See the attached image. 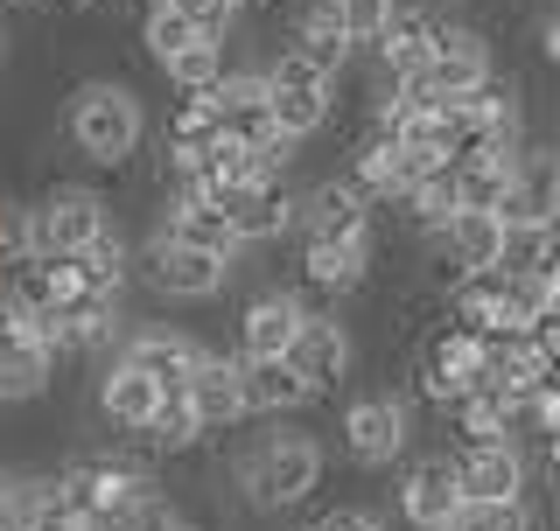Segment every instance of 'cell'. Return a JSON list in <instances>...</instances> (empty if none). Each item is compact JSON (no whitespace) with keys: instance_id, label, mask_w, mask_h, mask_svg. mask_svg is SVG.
<instances>
[{"instance_id":"obj_22","label":"cell","mask_w":560,"mask_h":531,"mask_svg":"<svg viewBox=\"0 0 560 531\" xmlns=\"http://www.w3.org/2000/svg\"><path fill=\"white\" fill-rule=\"evenodd\" d=\"M49 370H57V350H49L43 335L28 329V315H22V329L0 343V405L43 399V392H49Z\"/></svg>"},{"instance_id":"obj_4","label":"cell","mask_w":560,"mask_h":531,"mask_svg":"<svg viewBox=\"0 0 560 531\" xmlns=\"http://www.w3.org/2000/svg\"><path fill=\"white\" fill-rule=\"evenodd\" d=\"M490 78V43L463 22H434V43H428V63L413 78H399V92L420 98V105H448V98H469L477 84Z\"/></svg>"},{"instance_id":"obj_24","label":"cell","mask_w":560,"mask_h":531,"mask_svg":"<svg viewBox=\"0 0 560 531\" xmlns=\"http://www.w3.org/2000/svg\"><path fill=\"white\" fill-rule=\"evenodd\" d=\"M350 182H358L372 203H399V197H407V189L420 182V168L407 162V148H399V140H385V133H364L358 162H350Z\"/></svg>"},{"instance_id":"obj_21","label":"cell","mask_w":560,"mask_h":531,"mask_svg":"<svg viewBox=\"0 0 560 531\" xmlns=\"http://www.w3.org/2000/svg\"><path fill=\"white\" fill-rule=\"evenodd\" d=\"M154 232H168V238L197 245V252L224 259V266L245 252V238L232 232V217H224L218 203H203V197H168V210H162V224H154Z\"/></svg>"},{"instance_id":"obj_9","label":"cell","mask_w":560,"mask_h":531,"mask_svg":"<svg viewBox=\"0 0 560 531\" xmlns=\"http://www.w3.org/2000/svg\"><path fill=\"white\" fill-rule=\"evenodd\" d=\"M350 357H358V350H350V329L337 322V315H315V308H308V322L294 329V343H288L294 378H302L308 392L323 399V392H337V385L350 378Z\"/></svg>"},{"instance_id":"obj_18","label":"cell","mask_w":560,"mask_h":531,"mask_svg":"<svg viewBox=\"0 0 560 531\" xmlns=\"http://www.w3.org/2000/svg\"><path fill=\"white\" fill-rule=\"evenodd\" d=\"M504 224H560V154H518V175L498 203Z\"/></svg>"},{"instance_id":"obj_33","label":"cell","mask_w":560,"mask_h":531,"mask_svg":"<svg viewBox=\"0 0 560 531\" xmlns=\"http://www.w3.org/2000/svg\"><path fill=\"white\" fill-rule=\"evenodd\" d=\"M329 14L343 22L350 43H378V28L393 22V0H329Z\"/></svg>"},{"instance_id":"obj_17","label":"cell","mask_w":560,"mask_h":531,"mask_svg":"<svg viewBox=\"0 0 560 531\" xmlns=\"http://www.w3.org/2000/svg\"><path fill=\"white\" fill-rule=\"evenodd\" d=\"M119 357H127L133 370H148L154 392H183L189 370H197V357H203V343L189 329H133Z\"/></svg>"},{"instance_id":"obj_31","label":"cell","mask_w":560,"mask_h":531,"mask_svg":"<svg viewBox=\"0 0 560 531\" xmlns=\"http://www.w3.org/2000/svg\"><path fill=\"white\" fill-rule=\"evenodd\" d=\"M448 531H533V510L525 497H463Z\"/></svg>"},{"instance_id":"obj_41","label":"cell","mask_w":560,"mask_h":531,"mask_svg":"<svg viewBox=\"0 0 560 531\" xmlns=\"http://www.w3.org/2000/svg\"><path fill=\"white\" fill-rule=\"evenodd\" d=\"M0 57H8V28H0Z\"/></svg>"},{"instance_id":"obj_7","label":"cell","mask_w":560,"mask_h":531,"mask_svg":"<svg viewBox=\"0 0 560 531\" xmlns=\"http://www.w3.org/2000/svg\"><path fill=\"white\" fill-rule=\"evenodd\" d=\"M28 217H35V252H84L92 238L113 232V203L84 182H57Z\"/></svg>"},{"instance_id":"obj_30","label":"cell","mask_w":560,"mask_h":531,"mask_svg":"<svg viewBox=\"0 0 560 531\" xmlns=\"http://www.w3.org/2000/svg\"><path fill=\"white\" fill-rule=\"evenodd\" d=\"M399 210H407V217L420 224V232H434V238H442V232H448V217L463 210V203H455V175H448V168L420 175V182L407 189V197H399Z\"/></svg>"},{"instance_id":"obj_8","label":"cell","mask_w":560,"mask_h":531,"mask_svg":"<svg viewBox=\"0 0 560 531\" xmlns=\"http://www.w3.org/2000/svg\"><path fill=\"white\" fill-rule=\"evenodd\" d=\"M477 378H483V335L448 322L428 343V357H420V392H428L434 405H463L469 392H477Z\"/></svg>"},{"instance_id":"obj_32","label":"cell","mask_w":560,"mask_h":531,"mask_svg":"<svg viewBox=\"0 0 560 531\" xmlns=\"http://www.w3.org/2000/svg\"><path fill=\"white\" fill-rule=\"evenodd\" d=\"M197 35H210V28H197L183 8H148V22H140V43H148V57H154V63H168L175 49H189Z\"/></svg>"},{"instance_id":"obj_5","label":"cell","mask_w":560,"mask_h":531,"mask_svg":"<svg viewBox=\"0 0 560 531\" xmlns=\"http://www.w3.org/2000/svg\"><path fill=\"white\" fill-rule=\"evenodd\" d=\"M133 273L148 280L162 300H210V294H224L232 266L210 259V252H197V245H183V238H168V232H154V238L133 252Z\"/></svg>"},{"instance_id":"obj_29","label":"cell","mask_w":560,"mask_h":531,"mask_svg":"<svg viewBox=\"0 0 560 531\" xmlns=\"http://www.w3.org/2000/svg\"><path fill=\"white\" fill-rule=\"evenodd\" d=\"M162 70H168V84H175L183 98L210 92V84L224 78V35H197V43H189V49H175V57H168Z\"/></svg>"},{"instance_id":"obj_39","label":"cell","mask_w":560,"mask_h":531,"mask_svg":"<svg viewBox=\"0 0 560 531\" xmlns=\"http://www.w3.org/2000/svg\"><path fill=\"white\" fill-rule=\"evenodd\" d=\"M168 531H197V524H189V518H175V524H168Z\"/></svg>"},{"instance_id":"obj_46","label":"cell","mask_w":560,"mask_h":531,"mask_svg":"<svg viewBox=\"0 0 560 531\" xmlns=\"http://www.w3.org/2000/svg\"><path fill=\"white\" fill-rule=\"evenodd\" d=\"M553 273H560V266H553Z\"/></svg>"},{"instance_id":"obj_10","label":"cell","mask_w":560,"mask_h":531,"mask_svg":"<svg viewBox=\"0 0 560 531\" xmlns=\"http://www.w3.org/2000/svg\"><path fill=\"white\" fill-rule=\"evenodd\" d=\"M224 217H232V232L245 238V252H253V245H273L302 224V189H288V175L232 189V197H224Z\"/></svg>"},{"instance_id":"obj_44","label":"cell","mask_w":560,"mask_h":531,"mask_svg":"<svg viewBox=\"0 0 560 531\" xmlns=\"http://www.w3.org/2000/svg\"><path fill=\"white\" fill-rule=\"evenodd\" d=\"M553 22H560V0H553Z\"/></svg>"},{"instance_id":"obj_20","label":"cell","mask_w":560,"mask_h":531,"mask_svg":"<svg viewBox=\"0 0 560 531\" xmlns=\"http://www.w3.org/2000/svg\"><path fill=\"white\" fill-rule=\"evenodd\" d=\"M238 385H245V420H280L315 399L288 357H238Z\"/></svg>"},{"instance_id":"obj_37","label":"cell","mask_w":560,"mask_h":531,"mask_svg":"<svg viewBox=\"0 0 560 531\" xmlns=\"http://www.w3.org/2000/svg\"><path fill=\"white\" fill-rule=\"evenodd\" d=\"M547 475H553V489H560V440H547Z\"/></svg>"},{"instance_id":"obj_27","label":"cell","mask_w":560,"mask_h":531,"mask_svg":"<svg viewBox=\"0 0 560 531\" xmlns=\"http://www.w3.org/2000/svg\"><path fill=\"white\" fill-rule=\"evenodd\" d=\"M288 49H294V57H308L315 70H329V78H337V70L350 63V49H358V43H350L343 22L329 14V0H315L302 22H294V43H288Z\"/></svg>"},{"instance_id":"obj_6","label":"cell","mask_w":560,"mask_h":531,"mask_svg":"<svg viewBox=\"0 0 560 531\" xmlns=\"http://www.w3.org/2000/svg\"><path fill=\"white\" fill-rule=\"evenodd\" d=\"M413 440V405L393 399V392H372V399H350L343 405V455L358 469H393Z\"/></svg>"},{"instance_id":"obj_42","label":"cell","mask_w":560,"mask_h":531,"mask_svg":"<svg viewBox=\"0 0 560 531\" xmlns=\"http://www.w3.org/2000/svg\"><path fill=\"white\" fill-rule=\"evenodd\" d=\"M57 8H84V0H57Z\"/></svg>"},{"instance_id":"obj_12","label":"cell","mask_w":560,"mask_h":531,"mask_svg":"<svg viewBox=\"0 0 560 531\" xmlns=\"http://www.w3.org/2000/svg\"><path fill=\"white\" fill-rule=\"evenodd\" d=\"M210 105H218V133L238 140V148H267L280 133L273 113H267V78H259V70H224V78L210 84Z\"/></svg>"},{"instance_id":"obj_45","label":"cell","mask_w":560,"mask_h":531,"mask_svg":"<svg viewBox=\"0 0 560 531\" xmlns=\"http://www.w3.org/2000/svg\"><path fill=\"white\" fill-rule=\"evenodd\" d=\"M14 531H35V524H14Z\"/></svg>"},{"instance_id":"obj_40","label":"cell","mask_w":560,"mask_h":531,"mask_svg":"<svg viewBox=\"0 0 560 531\" xmlns=\"http://www.w3.org/2000/svg\"><path fill=\"white\" fill-rule=\"evenodd\" d=\"M245 8H280V0H245Z\"/></svg>"},{"instance_id":"obj_34","label":"cell","mask_w":560,"mask_h":531,"mask_svg":"<svg viewBox=\"0 0 560 531\" xmlns=\"http://www.w3.org/2000/svg\"><path fill=\"white\" fill-rule=\"evenodd\" d=\"M175 8H183V14H189V22H197V28L224 35V28L238 22V8H245V0H175Z\"/></svg>"},{"instance_id":"obj_15","label":"cell","mask_w":560,"mask_h":531,"mask_svg":"<svg viewBox=\"0 0 560 531\" xmlns=\"http://www.w3.org/2000/svg\"><path fill=\"white\" fill-rule=\"evenodd\" d=\"M455 489L463 497H525V448L518 440H477L455 448Z\"/></svg>"},{"instance_id":"obj_1","label":"cell","mask_w":560,"mask_h":531,"mask_svg":"<svg viewBox=\"0 0 560 531\" xmlns=\"http://www.w3.org/2000/svg\"><path fill=\"white\" fill-rule=\"evenodd\" d=\"M232 483L253 510H294L308 504V489L323 483V440L302 434V427H267L259 440H245L238 462H232Z\"/></svg>"},{"instance_id":"obj_13","label":"cell","mask_w":560,"mask_h":531,"mask_svg":"<svg viewBox=\"0 0 560 531\" xmlns=\"http://www.w3.org/2000/svg\"><path fill=\"white\" fill-rule=\"evenodd\" d=\"M308 322V300L302 294H288V287H267V294H253L245 300V315H238V357H288V343H294V329Z\"/></svg>"},{"instance_id":"obj_26","label":"cell","mask_w":560,"mask_h":531,"mask_svg":"<svg viewBox=\"0 0 560 531\" xmlns=\"http://www.w3.org/2000/svg\"><path fill=\"white\" fill-rule=\"evenodd\" d=\"M428 43H434V14L428 8H393V22L378 28V63L385 78H413L420 63H428Z\"/></svg>"},{"instance_id":"obj_28","label":"cell","mask_w":560,"mask_h":531,"mask_svg":"<svg viewBox=\"0 0 560 531\" xmlns=\"http://www.w3.org/2000/svg\"><path fill=\"white\" fill-rule=\"evenodd\" d=\"M133 440H148L154 455H183V448H197V440H203V420H197V405H189L183 392H162V405L140 420Z\"/></svg>"},{"instance_id":"obj_16","label":"cell","mask_w":560,"mask_h":531,"mask_svg":"<svg viewBox=\"0 0 560 531\" xmlns=\"http://www.w3.org/2000/svg\"><path fill=\"white\" fill-rule=\"evenodd\" d=\"M183 399L197 405L203 434H218V427H238V420H245L238 357H224V350H203V357H197V370H189V385H183Z\"/></svg>"},{"instance_id":"obj_43","label":"cell","mask_w":560,"mask_h":531,"mask_svg":"<svg viewBox=\"0 0 560 531\" xmlns=\"http://www.w3.org/2000/svg\"><path fill=\"white\" fill-rule=\"evenodd\" d=\"M148 8H175V0H148Z\"/></svg>"},{"instance_id":"obj_38","label":"cell","mask_w":560,"mask_h":531,"mask_svg":"<svg viewBox=\"0 0 560 531\" xmlns=\"http://www.w3.org/2000/svg\"><path fill=\"white\" fill-rule=\"evenodd\" d=\"M393 8H442V0H393Z\"/></svg>"},{"instance_id":"obj_3","label":"cell","mask_w":560,"mask_h":531,"mask_svg":"<svg viewBox=\"0 0 560 531\" xmlns=\"http://www.w3.org/2000/svg\"><path fill=\"white\" fill-rule=\"evenodd\" d=\"M259 78H267V113H273V127L288 133L294 148L329 127V113H337V78H329V70H315L308 57L280 49V57L259 70Z\"/></svg>"},{"instance_id":"obj_2","label":"cell","mask_w":560,"mask_h":531,"mask_svg":"<svg viewBox=\"0 0 560 531\" xmlns=\"http://www.w3.org/2000/svg\"><path fill=\"white\" fill-rule=\"evenodd\" d=\"M63 133H70V148H78L92 168H127L140 154V140H148V113H140V98L127 92V84L92 78V84L70 92Z\"/></svg>"},{"instance_id":"obj_19","label":"cell","mask_w":560,"mask_h":531,"mask_svg":"<svg viewBox=\"0 0 560 531\" xmlns=\"http://www.w3.org/2000/svg\"><path fill=\"white\" fill-rule=\"evenodd\" d=\"M442 259H448V280L490 273L504 259V217L498 210H455L448 232H442Z\"/></svg>"},{"instance_id":"obj_25","label":"cell","mask_w":560,"mask_h":531,"mask_svg":"<svg viewBox=\"0 0 560 531\" xmlns=\"http://www.w3.org/2000/svg\"><path fill=\"white\" fill-rule=\"evenodd\" d=\"M162 405V392H154V378L148 370H133L127 357H113L105 364V378H98V413L113 420L119 434H140V420Z\"/></svg>"},{"instance_id":"obj_36","label":"cell","mask_w":560,"mask_h":531,"mask_svg":"<svg viewBox=\"0 0 560 531\" xmlns=\"http://www.w3.org/2000/svg\"><path fill=\"white\" fill-rule=\"evenodd\" d=\"M539 49H547V63L560 70V22H547V28H539Z\"/></svg>"},{"instance_id":"obj_14","label":"cell","mask_w":560,"mask_h":531,"mask_svg":"<svg viewBox=\"0 0 560 531\" xmlns=\"http://www.w3.org/2000/svg\"><path fill=\"white\" fill-rule=\"evenodd\" d=\"M455 504H463V489H455L448 455H420V462L399 475V518H407L413 531H448Z\"/></svg>"},{"instance_id":"obj_23","label":"cell","mask_w":560,"mask_h":531,"mask_svg":"<svg viewBox=\"0 0 560 531\" xmlns=\"http://www.w3.org/2000/svg\"><path fill=\"white\" fill-rule=\"evenodd\" d=\"M302 273L315 294H358L372 273V245L364 238H302Z\"/></svg>"},{"instance_id":"obj_35","label":"cell","mask_w":560,"mask_h":531,"mask_svg":"<svg viewBox=\"0 0 560 531\" xmlns=\"http://www.w3.org/2000/svg\"><path fill=\"white\" fill-rule=\"evenodd\" d=\"M308 531H385V524L372 518V510H350V504H343V510H323Z\"/></svg>"},{"instance_id":"obj_11","label":"cell","mask_w":560,"mask_h":531,"mask_svg":"<svg viewBox=\"0 0 560 531\" xmlns=\"http://www.w3.org/2000/svg\"><path fill=\"white\" fill-rule=\"evenodd\" d=\"M302 238H364L372 245V197H364L350 175H329V182L302 189Z\"/></svg>"}]
</instances>
